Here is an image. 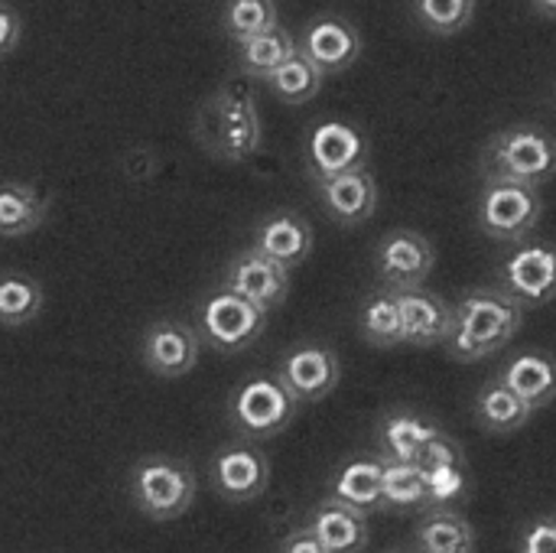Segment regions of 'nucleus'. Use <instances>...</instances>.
Returning a JSON list of instances; mask_svg holds the SVG:
<instances>
[{"instance_id": "a878e982", "label": "nucleus", "mask_w": 556, "mask_h": 553, "mask_svg": "<svg viewBox=\"0 0 556 553\" xmlns=\"http://www.w3.org/2000/svg\"><path fill=\"white\" fill-rule=\"evenodd\" d=\"M46 199L16 179H0V238H20L42 225Z\"/></svg>"}, {"instance_id": "9b49d317", "label": "nucleus", "mask_w": 556, "mask_h": 553, "mask_svg": "<svg viewBox=\"0 0 556 553\" xmlns=\"http://www.w3.org/2000/svg\"><path fill=\"white\" fill-rule=\"evenodd\" d=\"M502 290L521 306H547L556 297V248L528 241L502 264Z\"/></svg>"}, {"instance_id": "bb28decb", "label": "nucleus", "mask_w": 556, "mask_h": 553, "mask_svg": "<svg viewBox=\"0 0 556 553\" xmlns=\"http://www.w3.org/2000/svg\"><path fill=\"white\" fill-rule=\"evenodd\" d=\"M440 433V427L427 424L424 417L417 414H391L384 417L381 430H378V450L384 460H394V463H410L417 460V453Z\"/></svg>"}, {"instance_id": "0eeeda50", "label": "nucleus", "mask_w": 556, "mask_h": 553, "mask_svg": "<svg viewBox=\"0 0 556 553\" xmlns=\"http://www.w3.org/2000/svg\"><path fill=\"white\" fill-rule=\"evenodd\" d=\"M544 202L538 186L511 179H482L479 225L495 241H525L541 222Z\"/></svg>"}, {"instance_id": "393cba45", "label": "nucleus", "mask_w": 556, "mask_h": 553, "mask_svg": "<svg viewBox=\"0 0 556 553\" xmlns=\"http://www.w3.org/2000/svg\"><path fill=\"white\" fill-rule=\"evenodd\" d=\"M384 512H424L433 505V486L430 473L410 460V463H394L384 460V486H381Z\"/></svg>"}, {"instance_id": "f8f14e48", "label": "nucleus", "mask_w": 556, "mask_h": 553, "mask_svg": "<svg viewBox=\"0 0 556 553\" xmlns=\"http://www.w3.org/2000/svg\"><path fill=\"white\" fill-rule=\"evenodd\" d=\"M277 378L296 398V404H316L336 391V385L342 378V365H339V355L332 349L316 345V342H303V345H293L280 359Z\"/></svg>"}, {"instance_id": "2f4dec72", "label": "nucleus", "mask_w": 556, "mask_h": 553, "mask_svg": "<svg viewBox=\"0 0 556 553\" xmlns=\"http://www.w3.org/2000/svg\"><path fill=\"white\" fill-rule=\"evenodd\" d=\"M414 13L424 29L437 36H453L472 23L476 0H414Z\"/></svg>"}, {"instance_id": "b1692460", "label": "nucleus", "mask_w": 556, "mask_h": 553, "mask_svg": "<svg viewBox=\"0 0 556 553\" xmlns=\"http://www.w3.org/2000/svg\"><path fill=\"white\" fill-rule=\"evenodd\" d=\"M531 407L498 378L489 381L479 398H476V424L489 433V437H511L518 433L528 420H531Z\"/></svg>"}, {"instance_id": "473e14b6", "label": "nucleus", "mask_w": 556, "mask_h": 553, "mask_svg": "<svg viewBox=\"0 0 556 553\" xmlns=\"http://www.w3.org/2000/svg\"><path fill=\"white\" fill-rule=\"evenodd\" d=\"M417 463L433 473V469H443V466H463V450L459 443H453L446 433H437L420 453H417Z\"/></svg>"}, {"instance_id": "c9c22d12", "label": "nucleus", "mask_w": 556, "mask_h": 553, "mask_svg": "<svg viewBox=\"0 0 556 553\" xmlns=\"http://www.w3.org/2000/svg\"><path fill=\"white\" fill-rule=\"evenodd\" d=\"M20 33H23V23H20L16 10L0 3V55H7L20 42Z\"/></svg>"}, {"instance_id": "72a5a7b5", "label": "nucleus", "mask_w": 556, "mask_h": 553, "mask_svg": "<svg viewBox=\"0 0 556 553\" xmlns=\"http://www.w3.org/2000/svg\"><path fill=\"white\" fill-rule=\"evenodd\" d=\"M518 548L525 553H556V521H534L521 535Z\"/></svg>"}, {"instance_id": "f257e3e1", "label": "nucleus", "mask_w": 556, "mask_h": 553, "mask_svg": "<svg viewBox=\"0 0 556 553\" xmlns=\"http://www.w3.org/2000/svg\"><path fill=\"white\" fill-rule=\"evenodd\" d=\"M521 319L525 306L505 290H469L453 306V332L446 339L450 355L456 362H482L515 339Z\"/></svg>"}, {"instance_id": "423d86ee", "label": "nucleus", "mask_w": 556, "mask_h": 553, "mask_svg": "<svg viewBox=\"0 0 556 553\" xmlns=\"http://www.w3.org/2000/svg\"><path fill=\"white\" fill-rule=\"evenodd\" d=\"M296 398L277 375H251L228 398V420L241 440H270L296 417Z\"/></svg>"}, {"instance_id": "39448f33", "label": "nucleus", "mask_w": 556, "mask_h": 553, "mask_svg": "<svg viewBox=\"0 0 556 553\" xmlns=\"http://www.w3.org/2000/svg\"><path fill=\"white\" fill-rule=\"evenodd\" d=\"M267 326V310L251 303L248 297L218 284L199 303V339L218 355H238L251 349Z\"/></svg>"}, {"instance_id": "412c9836", "label": "nucleus", "mask_w": 556, "mask_h": 553, "mask_svg": "<svg viewBox=\"0 0 556 553\" xmlns=\"http://www.w3.org/2000/svg\"><path fill=\"white\" fill-rule=\"evenodd\" d=\"M381 486H384V456H355L332 476L329 495L371 515V512H384Z\"/></svg>"}, {"instance_id": "6e6552de", "label": "nucleus", "mask_w": 556, "mask_h": 553, "mask_svg": "<svg viewBox=\"0 0 556 553\" xmlns=\"http://www.w3.org/2000/svg\"><path fill=\"white\" fill-rule=\"evenodd\" d=\"M208 482L225 502L244 505L267 492L270 463L251 440H238L215 450V456L208 460Z\"/></svg>"}, {"instance_id": "2eb2a0df", "label": "nucleus", "mask_w": 556, "mask_h": 553, "mask_svg": "<svg viewBox=\"0 0 556 553\" xmlns=\"http://www.w3.org/2000/svg\"><path fill=\"white\" fill-rule=\"evenodd\" d=\"M368 160V140L362 137L358 127L345 121H319L309 130L306 140V163L313 179H326L355 166H365Z\"/></svg>"}, {"instance_id": "f3484780", "label": "nucleus", "mask_w": 556, "mask_h": 553, "mask_svg": "<svg viewBox=\"0 0 556 553\" xmlns=\"http://www.w3.org/2000/svg\"><path fill=\"white\" fill-rule=\"evenodd\" d=\"M397 310H401V342L407 345H440L453 332V306L424 287L394 290Z\"/></svg>"}, {"instance_id": "5701e85b", "label": "nucleus", "mask_w": 556, "mask_h": 553, "mask_svg": "<svg viewBox=\"0 0 556 553\" xmlns=\"http://www.w3.org/2000/svg\"><path fill=\"white\" fill-rule=\"evenodd\" d=\"M296 49H300V46H296V36L277 23V26H270V29H264V33L235 39V65H238V72L248 75V78H264V75H270L283 59H290Z\"/></svg>"}, {"instance_id": "aec40b11", "label": "nucleus", "mask_w": 556, "mask_h": 553, "mask_svg": "<svg viewBox=\"0 0 556 553\" xmlns=\"http://www.w3.org/2000/svg\"><path fill=\"white\" fill-rule=\"evenodd\" d=\"M414 548L424 553H472L476 528L453 505H430L414 528Z\"/></svg>"}, {"instance_id": "4be33fe9", "label": "nucleus", "mask_w": 556, "mask_h": 553, "mask_svg": "<svg viewBox=\"0 0 556 553\" xmlns=\"http://www.w3.org/2000/svg\"><path fill=\"white\" fill-rule=\"evenodd\" d=\"M502 381L531 411H541L556 398V359L547 352H521L502 368Z\"/></svg>"}, {"instance_id": "9d476101", "label": "nucleus", "mask_w": 556, "mask_h": 553, "mask_svg": "<svg viewBox=\"0 0 556 553\" xmlns=\"http://www.w3.org/2000/svg\"><path fill=\"white\" fill-rule=\"evenodd\" d=\"M433 264H437V251L430 238H424L414 228H397L384 235L375 248V271L388 290L424 287Z\"/></svg>"}, {"instance_id": "7ed1b4c3", "label": "nucleus", "mask_w": 556, "mask_h": 553, "mask_svg": "<svg viewBox=\"0 0 556 553\" xmlns=\"http://www.w3.org/2000/svg\"><path fill=\"white\" fill-rule=\"evenodd\" d=\"M199 124H208V134H199V140L218 160L241 163L261 147V114L251 88L241 81H225L202 104Z\"/></svg>"}, {"instance_id": "7c9ffc66", "label": "nucleus", "mask_w": 556, "mask_h": 553, "mask_svg": "<svg viewBox=\"0 0 556 553\" xmlns=\"http://www.w3.org/2000/svg\"><path fill=\"white\" fill-rule=\"evenodd\" d=\"M280 23L277 0H225L222 7V29L228 39H244L254 33H264Z\"/></svg>"}, {"instance_id": "c85d7f7f", "label": "nucleus", "mask_w": 556, "mask_h": 553, "mask_svg": "<svg viewBox=\"0 0 556 553\" xmlns=\"http://www.w3.org/2000/svg\"><path fill=\"white\" fill-rule=\"evenodd\" d=\"M42 313V287L20 271L0 274V329H23Z\"/></svg>"}, {"instance_id": "cd10ccee", "label": "nucleus", "mask_w": 556, "mask_h": 553, "mask_svg": "<svg viewBox=\"0 0 556 553\" xmlns=\"http://www.w3.org/2000/svg\"><path fill=\"white\" fill-rule=\"evenodd\" d=\"M323 72H319V65L313 62V59H306L300 49L290 55V59H283L270 75H264L261 81H267V88L283 101V104H306V101H313L316 95H319V88H323Z\"/></svg>"}, {"instance_id": "c756f323", "label": "nucleus", "mask_w": 556, "mask_h": 553, "mask_svg": "<svg viewBox=\"0 0 556 553\" xmlns=\"http://www.w3.org/2000/svg\"><path fill=\"white\" fill-rule=\"evenodd\" d=\"M362 339L375 349H391L401 345V310L394 290H378L365 300L362 316H358Z\"/></svg>"}, {"instance_id": "f03ea898", "label": "nucleus", "mask_w": 556, "mask_h": 553, "mask_svg": "<svg viewBox=\"0 0 556 553\" xmlns=\"http://www.w3.org/2000/svg\"><path fill=\"white\" fill-rule=\"evenodd\" d=\"M479 169L482 179L541 186L556 173V137L538 124H511L485 140Z\"/></svg>"}, {"instance_id": "dca6fc26", "label": "nucleus", "mask_w": 556, "mask_h": 553, "mask_svg": "<svg viewBox=\"0 0 556 553\" xmlns=\"http://www.w3.org/2000/svg\"><path fill=\"white\" fill-rule=\"evenodd\" d=\"M316 189H319L326 215L345 228L365 225L378 209V183L365 166L316 179Z\"/></svg>"}, {"instance_id": "f704fd0d", "label": "nucleus", "mask_w": 556, "mask_h": 553, "mask_svg": "<svg viewBox=\"0 0 556 553\" xmlns=\"http://www.w3.org/2000/svg\"><path fill=\"white\" fill-rule=\"evenodd\" d=\"M280 551L283 553H326L323 541L316 538V531L306 525V528H296L287 535V541H280Z\"/></svg>"}, {"instance_id": "a211bd4d", "label": "nucleus", "mask_w": 556, "mask_h": 553, "mask_svg": "<svg viewBox=\"0 0 556 553\" xmlns=\"http://www.w3.org/2000/svg\"><path fill=\"white\" fill-rule=\"evenodd\" d=\"M309 528L316 531V538L323 541L326 553H358L368 548V515L349 502H339L332 495H326L313 518H309Z\"/></svg>"}, {"instance_id": "20e7f679", "label": "nucleus", "mask_w": 556, "mask_h": 553, "mask_svg": "<svg viewBox=\"0 0 556 553\" xmlns=\"http://www.w3.org/2000/svg\"><path fill=\"white\" fill-rule=\"evenodd\" d=\"M195 473L173 456H140L127 473L130 505L150 521H176L195 502Z\"/></svg>"}, {"instance_id": "ddd939ff", "label": "nucleus", "mask_w": 556, "mask_h": 553, "mask_svg": "<svg viewBox=\"0 0 556 553\" xmlns=\"http://www.w3.org/2000/svg\"><path fill=\"white\" fill-rule=\"evenodd\" d=\"M222 284L241 297H248L251 303H257L261 310H277L287 293H290V267H283L280 261L261 254L254 244L241 254L231 257V264L225 267Z\"/></svg>"}, {"instance_id": "1a4fd4ad", "label": "nucleus", "mask_w": 556, "mask_h": 553, "mask_svg": "<svg viewBox=\"0 0 556 553\" xmlns=\"http://www.w3.org/2000/svg\"><path fill=\"white\" fill-rule=\"evenodd\" d=\"M202 339L182 319H156L147 326L140 342V359L160 381H176L199 365Z\"/></svg>"}, {"instance_id": "4468645a", "label": "nucleus", "mask_w": 556, "mask_h": 553, "mask_svg": "<svg viewBox=\"0 0 556 553\" xmlns=\"http://www.w3.org/2000/svg\"><path fill=\"white\" fill-rule=\"evenodd\" d=\"M296 46H300V52L306 59H313L319 65L323 75H339V72L352 68L355 59L362 55L358 29L345 16H339V13H319L303 29Z\"/></svg>"}, {"instance_id": "6ab92c4d", "label": "nucleus", "mask_w": 556, "mask_h": 553, "mask_svg": "<svg viewBox=\"0 0 556 553\" xmlns=\"http://www.w3.org/2000/svg\"><path fill=\"white\" fill-rule=\"evenodd\" d=\"M313 225L296 212H274L254 228V248L283 267H300L313 251Z\"/></svg>"}, {"instance_id": "e433bc0d", "label": "nucleus", "mask_w": 556, "mask_h": 553, "mask_svg": "<svg viewBox=\"0 0 556 553\" xmlns=\"http://www.w3.org/2000/svg\"><path fill=\"white\" fill-rule=\"evenodd\" d=\"M534 13L544 16V20H556V0H531Z\"/></svg>"}]
</instances>
